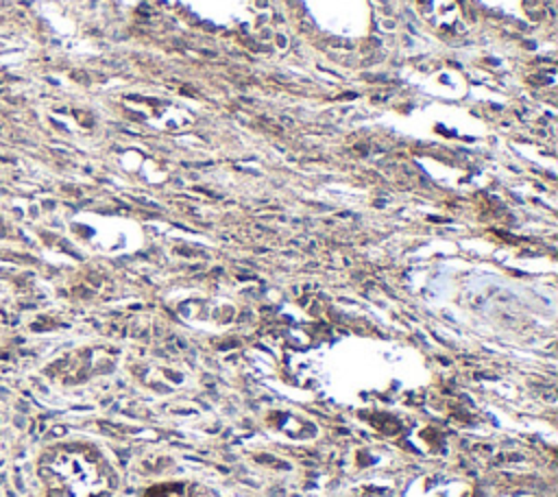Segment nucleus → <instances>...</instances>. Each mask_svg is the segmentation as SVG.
Returning <instances> with one entry per match:
<instances>
[{"label": "nucleus", "instance_id": "obj_1", "mask_svg": "<svg viewBox=\"0 0 558 497\" xmlns=\"http://www.w3.org/2000/svg\"><path fill=\"white\" fill-rule=\"evenodd\" d=\"M41 497H113L118 469L92 443L63 440L48 445L35 462Z\"/></svg>", "mask_w": 558, "mask_h": 497}, {"label": "nucleus", "instance_id": "obj_2", "mask_svg": "<svg viewBox=\"0 0 558 497\" xmlns=\"http://www.w3.org/2000/svg\"><path fill=\"white\" fill-rule=\"evenodd\" d=\"M144 497H222L214 488L192 480H168L146 488Z\"/></svg>", "mask_w": 558, "mask_h": 497}]
</instances>
